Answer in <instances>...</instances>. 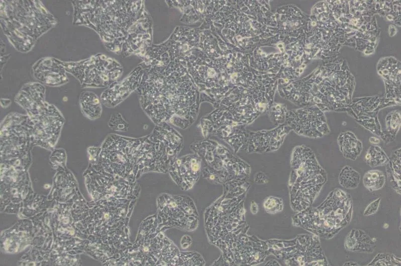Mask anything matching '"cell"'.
Instances as JSON below:
<instances>
[{
  "mask_svg": "<svg viewBox=\"0 0 401 266\" xmlns=\"http://www.w3.org/2000/svg\"><path fill=\"white\" fill-rule=\"evenodd\" d=\"M136 92L141 108L156 125L166 123L186 129L197 118L199 90L178 61L144 70Z\"/></svg>",
  "mask_w": 401,
  "mask_h": 266,
  "instance_id": "6da1fadb",
  "label": "cell"
},
{
  "mask_svg": "<svg viewBox=\"0 0 401 266\" xmlns=\"http://www.w3.org/2000/svg\"><path fill=\"white\" fill-rule=\"evenodd\" d=\"M183 145L181 135L163 123L142 137L109 136L103 145L102 154L114 163V171L117 175L134 182L146 172L168 171Z\"/></svg>",
  "mask_w": 401,
  "mask_h": 266,
  "instance_id": "7a4b0ae2",
  "label": "cell"
},
{
  "mask_svg": "<svg viewBox=\"0 0 401 266\" xmlns=\"http://www.w3.org/2000/svg\"><path fill=\"white\" fill-rule=\"evenodd\" d=\"M304 210L302 226L315 235L329 239L350 223L352 201L344 191L335 189L319 206Z\"/></svg>",
  "mask_w": 401,
  "mask_h": 266,
  "instance_id": "3957f363",
  "label": "cell"
},
{
  "mask_svg": "<svg viewBox=\"0 0 401 266\" xmlns=\"http://www.w3.org/2000/svg\"><path fill=\"white\" fill-rule=\"evenodd\" d=\"M291 166L289 184L291 194L301 198L302 211L313 203L327 181V174L313 151L304 145L293 149Z\"/></svg>",
  "mask_w": 401,
  "mask_h": 266,
  "instance_id": "277c9868",
  "label": "cell"
},
{
  "mask_svg": "<svg viewBox=\"0 0 401 266\" xmlns=\"http://www.w3.org/2000/svg\"><path fill=\"white\" fill-rule=\"evenodd\" d=\"M296 134L310 138L328 134L329 129L324 115L297 110L286 113L285 123Z\"/></svg>",
  "mask_w": 401,
  "mask_h": 266,
  "instance_id": "5b68a950",
  "label": "cell"
},
{
  "mask_svg": "<svg viewBox=\"0 0 401 266\" xmlns=\"http://www.w3.org/2000/svg\"><path fill=\"white\" fill-rule=\"evenodd\" d=\"M291 131L285 123L271 130L248 131L244 150L248 152H266L277 150Z\"/></svg>",
  "mask_w": 401,
  "mask_h": 266,
  "instance_id": "8992f818",
  "label": "cell"
},
{
  "mask_svg": "<svg viewBox=\"0 0 401 266\" xmlns=\"http://www.w3.org/2000/svg\"><path fill=\"white\" fill-rule=\"evenodd\" d=\"M202 158L194 153L175 158L168 171L172 179L182 189L191 188L201 173Z\"/></svg>",
  "mask_w": 401,
  "mask_h": 266,
  "instance_id": "52a82bcc",
  "label": "cell"
},
{
  "mask_svg": "<svg viewBox=\"0 0 401 266\" xmlns=\"http://www.w3.org/2000/svg\"><path fill=\"white\" fill-rule=\"evenodd\" d=\"M144 71L142 67H136L122 81L105 91L102 96L103 103L108 107H113L126 99L139 87Z\"/></svg>",
  "mask_w": 401,
  "mask_h": 266,
  "instance_id": "ba28073f",
  "label": "cell"
},
{
  "mask_svg": "<svg viewBox=\"0 0 401 266\" xmlns=\"http://www.w3.org/2000/svg\"><path fill=\"white\" fill-rule=\"evenodd\" d=\"M151 21L147 14L140 17L134 26L130 28L124 43V54L139 53L150 47L152 38Z\"/></svg>",
  "mask_w": 401,
  "mask_h": 266,
  "instance_id": "9c48e42d",
  "label": "cell"
},
{
  "mask_svg": "<svg viewBox=\"0 0 401 266\" xmlns=\"http://www.w3.org/2000/svg\"><path fill=\"white\" fill-rule=\"evenodd\" d=\"M338 143L341 152L346 158L355 160L362 151V142L351 131L341 133Z\"/></svg>",
  "mask_w": 401,
  "mask_h": 266,
  "instance_id": "30bf717a",
  "label": "cell"
},
{
  "mask_svg": "<svg viewBox=\"0 0 401 266\" xmlns=\"http://www.w3.org/2000/svg\"><path fill=\"white\" fill-rule=\"evenodd\" d=\"M373 246L370 238L359 229H353L345 240V247L349 250L370 252Z\"/></svg>",
  "mask_w": 401,
  "mask_h": 266,
  "instance_id": "8fae6325",
  "label": "cell"
},
{
  "mask_svg": "<svg viewBox=\"0 0 401 266\" xmlns=\"http://www.w3.org/2000/svg\"><path fill=\"white\" fill-rule=\"evenodd\" d=\"M388 178L395 190L400 192V149L396 150L392 154L387 163Z\"/></svg>",
  "mask_w": 401,
  "mask_h": 266,
  "instance_id": "7c38bea8",
  "label": "cell"
},
{
  "mask_svg": "<svg viewBox=\"0 0 401 266\" xmlns=\"http://www.w3.org/2000/svg\"><path fill=\"white\" fill-rule=\"evenodd\" d=\"M360 180L359 173L349 165L345 166L341 170L339 175L340 185L347 189L357 188Z\"/></svg>",
  "mask_w": 401,
  "mask_h": 266,
  "instance_id": "4fadbf2b",
  "label": "cell"
},
{
  "mask_svg": "<svg viewBox=\"0 0 401 266\" xmlns=\"http://www.w3.org/2000/svg\"><path fill=\"white\" fill-rule=\"evenodd\" d=\"M365 161L369 166L374 167L387 164L389 158L379 146L372 145L366 152Z\"/></svg>",
  "mask_w": 401,
  "mask_h": 266,
  "instance_id": "5bb4252c",
  "label": "cell"
},
{
  "mask_svg": "<svg viewBox=\"0 0 401 266\" xmlns=\"http://www.w3.org/2000/svg\"><path fill=\"white\" fill-rule=\"evenodd\" d=\"M385 176L378 170H371L365 173L363 178V184L370 191L380 189L385 184Z\"/></svg>",
  "mask_w": 401,
  "mask_h": 266,
  "instance_id": "9a60e30c",
  "label": "cell"
},
{
  "mask_svg": "<svg viewBox=\"0 0 401 266\" xmlns=\"http://www.w3.org/2000/svg\"><path fill=\"white\" fill-rule=\"evenodd\" d=\"M82 110L89 118L95 119L100 116L101 106L97 97L92 93L89 94L87 99L83 98L81 101Z\"/></svg>",
  "mask_w": 401,
  "mask_h": 266,
  "instance_id": "2e32d148",
  "label": "cell"
},
{
  "mask_svg": "<svg viewBox=\"0 0 401 266\" xmlns=\"http://www.w3.org/2000/svg\"><path fill=\"white\" fill-rule=\"evenodd\" d=\"M286 111L280 104L273 106L270 109L269 117L271 122L276 126L285 123Z\"/></svg>",
  "mask_w": 401,
  "mask_h": 266,
  "instance_id": "e0dca14e",
  "label": "cell"
},
{
  "mask_svg": "<svg viewBox=\"0 0 401 266\" xmlns=\"http://www.w3.org/2000/svg\"><path fill=\"white\" fill-rule=\"evenodd\" d=\"M109 126L113 130L118 131L125 132L129 129L128 123L119 113L113 115L110 120Z\"/></svg>",
  "mask_w": 401,
  "mask_h": 266,
  "instance_id": "ac0fdd59",
  "label": "cell"
},
{
  "mask_svg": "<svg viewBox=\"0 0 401 266\" xmlns=\"http://www.w3.org/2000/svg\"><path fill=\"white\" fill-rule=\"evenodd\" d=\"M398 262L400 263V260L398 261L394 255L380 253L368 265H399Z\"/></svg>",
  "mask_w": 401,
  "mask_h": 266,
  "instance_id": "d6986e66",
  "label": "cell"
},
{
  "mask_svg": "<svg viewBox=\"0 0 401 266\" xmlns=\"http://www.w3.org/2000/svg\"><path fill=\"white\" fill-rule=\"evenodd\" d=\"M277 198L269 197L264 202V206L268 212L276 213L282 210L283 206L282 201Z\"/></svg>",
  "mask_w": 401,
  "mask_h": 266,
  "instance_id": "ffe728a7",
  "label": "cell"
},
{
  "mask_svg": "<svg viewBox=\"0 0 401 266\" xmlns=\"http://www.w3.org/2000/svg\"><path fill=\"white\" fill-rule=\"evenodd\" d=\"M380 201V198H378L369 204L364 212V215L367 216L374 214L377 211Z\"/></svg>",
  "mask_w": 401,
  "mask_h": 266,
  "instance_id": "44dd1931",
  "label": "cell"
},
{
  "mask_svg": "<svg viewBox=\"0 0 401 266\" xmlns=\"http://www.w3.org/2000/svg\"><path fill=\"white\" fill-rule=\"evenodd\" d=\"M390 120L391 121L387 122V126L388 127L387 129H390V131L393 130V132L396 131L397 129H398L400 126V116H398L397 118L396 117L394 119L391 118Z\"/></svg>",
  "mask_w": 401,
  "mask_h": 266,
  "instance_id": "7402d4cb",
  "label": "cell"
},
{
  "mask_svg": "<svg viewBox=\"0 0 401 266\" xmlns=\"http://www.w3.org/2000/svg\"><path fill=\"white\" fill-rule=\"evenodd\" d=\"M250 209H251V212L253 214H255L257 213V212H258V206L257 205V204L256 203H255L254 202H252V204H251V205Z\"/></svg>",
  "mask_w": 401,
  "mask_h": 266,
  "instance_id": "603a6c76",
  "label": "cell"
},
{
  "mask_svg": "<svg viewBox=\"0 0 401 266\" xmlns=\"http://www.w3.org/2000/svg\"><path fill=\"white\" fill-rule=\"evenodd\" d=\"M369 140H370V142L371 143H372L375 144H378L380 142L378 138H377L376 137H371L370 138Z\"/></svg>",
  "mask_w": 401,
  "mask_h": 266,
  "instance_id": "cb8c5ba5",
  "label": "cell"
},
{
  "mask_svg": "<svg viewBox=\"0 0 401 266\" xmlns=\"http://www.w3.org/2000/svg\"><path fill=\"white\" fill-rule=\"evenodd\" d=\"M383 72V73L384 74H387L388 73V70H387L385 69V70H384L383 71V72Z\"/></svg>",
  "mask_w": 401,
  "mask_h": 266,
  "instance_id": "d4e9b609",
  "label": "cell"
},
{
  "mask_svg": "<svg viewBox=\"0 0 401 266\" xmlns=\"http://www.w3.org/2000/svg\"><path fill=\"white\" fill-rule=\"evenodd\" d=\"M316 23L315 22H313L312 23V25L313 26H315V25H316Z\"/></svg>",
  "mask_w": 401,
  "mask_h": 266,
  "instance_id": "484cf974",
  "label": "cell"
},
{
  "mask_svg": "<svg viewBox=\"0 0 401 266\" xmlns=\"http://www.w3.org/2000/svg\"><path fill=\"white\" fill-rule=\"evenodd\" d=\"M303 69H299V72H300V73H302V72H303Z\"/></svg>",
  "mask_w": 401,
  "mask_h": 266,
  "instance_id": "4316f807",
  "label": "cell"
},
{
  "mask_svg": "<svg viewBox=\"0 0 401 266\" xmlns=\"http://www.w3.org/2000/svg\"><path fill=\"white\" fill-rule=\"evenodd\" d=\"M378 72L380 74H382V72L381 70L378 71Z\"/></svg>",
  "mask_w": 401,
  "mask_h": 266,
  "instance_id": "83f0119b",
  "label": "cell"
},
{
  "mask_svg": "<svg viewBox=\"0 0 401 266\" xmlns=\"http://www.w3.org/2000/svg\"><path fill=\"white\" fill-rule=\"evenodd\" d=\"M299 58V57L298 56H297V57L295 58V59H296V60L298 59Z\"/></svg>",
  "mask_w": 401,
  "mask_h": 266,
  "instance_id": "f1b7e54d",
  "label": "cell"
},
{
  "mask_svg": "<svg viewBox=\"0 0 401 266\" xmlns=\"http://www.w3.org/2000/svg\"><path fill=\"white\" fill-rule=\"evenodd\" d=\"M329 7H330L331 9L332 8V6H330V5H329Z\"/></svg>",
  "mask_w": 401,
  "mask_h": 266,
  "instance_id": "f546056e",
  "label": "cell"
},
{
  "mask_svg": "<svg viewBox=\"0 0 401 266\" xmlns=\"http://www.w3.org/2000/svg\"><path fill=\"white\" fill-rule=\"evenodd\" d=\"M305 66H306L305 65H303L302 66L303 67H305Z\"/></svg>",
  "mask_w": 401,
  "mask_h": 266,
  "instance_id": "4dcf8cb0",
  "label": "cell"
}]
</instances>
